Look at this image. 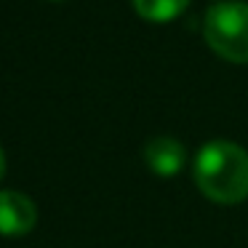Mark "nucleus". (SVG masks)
Returning a JSON list of instances; mask_svg holds the SVG:
<instances>
[{"label":"nucleus","mask_w":248,"mask_h":248,"mask_svg":"<svg viewBox=\"0 0 248 248\" xmlns=\"http://www.w3.org/2000/svg\"><path fill=\"white\" fill-rule=\"evenodd\" d=\"M195 184L214 203H240L248 198V150L227 139H211L195 155Z\"/></svg>","instance_id":"1"},{"label":"nucleus","mask_w":248,"mask_h":248,"mask_svg":"<svg viewBox=\"0 0 248 248\" xmlns=\"http://www.w3.org/2000/svg\"><path fill=\"white\" fill-rule=\"evenodd\" d=\"M203 35L219 56L230 62H248V3L221 0L205 11Z\"/></svg>","instance_id":"2"},{"label":"nucleus","mask_w":248,"mask_h":248,"mask_svg":"<svg viewBox=\"0 0 248 248\" xmlns=\"http://www.w3.org/2000/svg\"><path fill=\"white\" fill-rule=\"evenodd\" d=\"M38 224V208L32 198L16 189L0 192V235H27Z\"/></svg>","instance_id":"3"},{"label":"nucleus","mask_w":248,"mask_h":248,"mask_svg":"<svg viewBox=\"0 0 248 248\" xmlns=\"http://www.w3.org/2000/svg\"><path fill=\"white\" fill-rule=\"evenodd\" d=\"M144 160H147V166H150L152 173L168 179V176H173V173H179L184 168V163H187V150H184V144L176 136H168V134L152 136L144 144Z\"/></svg>","instance_id":"4"},{"label":"nucleus","mask_w":248,"mask_h":248,"mask_svg":"<svg viewBox=\"0 0 248 248\" xmlns=\"http://www.w3.org/2000/svg\"><path fill=\"white\" fill-rule=\"evenodd\" d=\"M136 14L150 22H168L189 6V0H131Z\"/></svg>","instance_id":"5"},{"label":"nucleus","mask_w":248,"mask_h":248,"mask_svg":"<svg viewBox=\"0 0 248 248\" xmlns=\"http://www.w3.org/2000/svg\"><path fill=\"white\" fill-rule=\"evenodd\" d=\"M6 173V155H3V147H0V179Z\"/></svg>","instance_id":"6"},{"label":"nucleus","mask_w":248,"mask_h":248,"mask_svg":"<svg viewBox=\"0 0 248 248\" xmlns=\"http://www.w3.org/2000/svg\"><path fill=\"white\" fill-rule=\"evenodd\" d=\"M219 3H221V0H219Z\"/></svg>","instance_id":"7"}]
</instances>
